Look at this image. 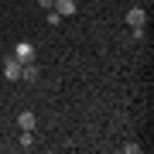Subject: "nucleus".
I'll list each match as a JSON object with an SVG mask.
<instances>
[{"instance_id": "obj_1", "label": "nucleus", "mask_w": 154, "mask_h": 154, "mask_svg": "<svg viewBox=\"0 0 154 154\" xmlns=\"http://www.w3.org/2000/svg\"><path fill=\"white\" fill-rule=\"evenodd\" d=\"M127 24H130V28H144V24H147V11H144V7H130V11H127Z\"/></svg>"}, {"instance_id": "obj_2", "label": "nucleus", "mask_w": 154, "mask_h": 154, "mask_svg": "<svg viewBox=\"0 0 154 154\" xmlns=\"http://www.w3.org/2000/svg\"><path fill=\"white\" fill-rule=\"evenodd\" d=\"M14 58L21 62V65H24V62H34V45H31V41H21V45L14 48Z\"/></svg>"}, {"instance_id": "obj_3", "label": "nucleus", "mask_w": 154, "mask_h": 154, "mask_svg": "<svg viewBox=\"0 0 154 154\" xmlns=\"http://www.w3.org/2000/svg\"><path fill=\"white\" fill-rule=\"evenodd\" d=\"M4 75L11 79V82H17V79H21V62H17L14 55H11V58H4Z\"/></svg>"}, {"instance_id": "obj_4", "label": "nucleus", "mask_w": 154, "mask_h": 154, "mask_svg": "<svg viewBox=\"0 0 154 154\" xmlns=\"http://www.w3.org/2000/svg\"><path fill=\"white\" fill-rule=\"evenodd\" d=\"M51 7H55V11H58L62 17H72V14L79 11V7H75V0H55V4H51Z\"/></svg>"}, {"instance_id": "obj_5", "label": "nucleus", "mask_w": 154, "mask_h": 154, "mask_svg": "<svg viewBox=\"0 0 154 154\" xmlns=\"http://www.w3.org/2000/svg\"><path fill=\"white\" fill-rule=\"evenodd\" d=\"M17 123H21V130H34V127H38V116H34L31 110H24L21 116H17Z\"/></svg>"}, {"instance_id": "obj_6", "label": "nucleus", "mask_w": 154, "mask_h": 154, "mask_svg": "<svg viewBox=\"0 0 154 154\" xmlns=\"http://www.w3.org/2000/svg\"><path fill=\"white\" fill-rule=\"evenodd\" d=\"M21 79H24V82H38V69H34V62H24V65H21Z\"/></svg>"}, {"instance_id": "obj_7", "label": "nucleus", "mask_w": 154, "mask_h": 154, "mask_svg": "<svg viewBox=\"0 0 154 154\" xmlns=\"http://www.w3.org/2000/svg\"><path fill=\"white\" fill-rule=\"evenodd\" d=\"M21 147H24V151L34 147V130H24V134H21Z\"/></svg>"}, {"instance_id": "obj_8", "label": "nucleus", "mask_w": 154, "mask_h": 154, "mask_svg": "<svg viewBox=\"0 0 154 154\" xmlns=\"http://www.w3.org/2000/svg\"><path fill=\"white\" fill-rule=\"evenodd\" d=\"M48 24H51V28H58V24H62V14L55 11V7H51V11H48Z\"/></svg>"}, {"instance_id": "obj_9", "label": "nucleus", "mask_w": 154, "mask_h": 154, "mask_svg": "<svg viewBox=\"0 0 154 154\" xmlns=\"http://www.w3.org/2000/svg\"><path fill=\"white\" fill-rule=\"evenodd\" d=\"M144 34H147V31H144V28H130V38H134V41H140Z\"/></svg>"}, {"instance_id": "obj_10", "label": "nucleus", "mask_w": 154, "mask_h": 154, "mask_svg": "<svg viewBox=\"0 0 154 154\" xmlns=\"http://www.w3.org/2000/svg\"><path fill=\"white\" fill-rule=\"evenodd\" d=\"M51 4H55V0H38V7H51Z\"/></svg>"}]
</instances>
